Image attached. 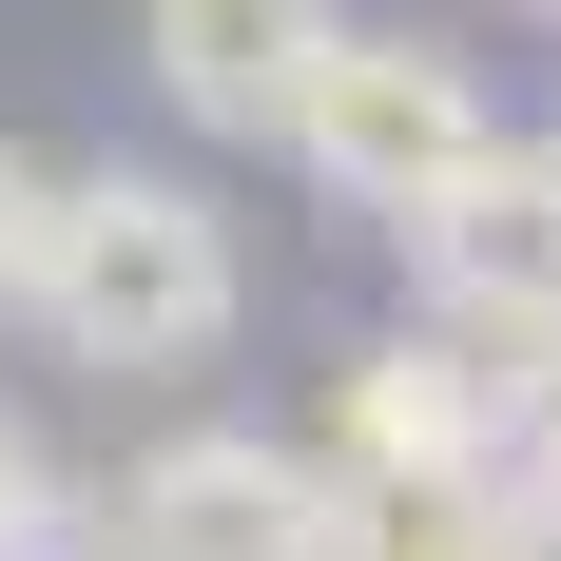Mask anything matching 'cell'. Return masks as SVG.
Wrapping results in <instances>:
<instances>
[{"label":"cell","instance_id":"ba28073f","mask_svg":"<svg viewBox=\"0 0 561 561\" xmlns=\"http://www.w3.org/2000/svg\"><path fill=\"white\" fill-rule=\"evenodd\" d=\"M504 504H561V330L504 348Z\"/></svg>","mask_w":561,"mask_h":561},{"label":"cell","instance_id":"277c9868","mask_svg":"<svg viewBox=\"0 0 561 561\" xmlns=\"http://www.w3.org/2000/svg\"><path fill=\"white\" fill-rule=\"evenodd\" d=\"M407 252H426V330H465L484 368L542 348L561 330V136H484V174L426 194Z\"/></svg>","mask_w":561,"mask_h":561},{"label":"cell","instance_id":"8fae6325","mask_svg":"<svg viewBox=\"0 0 561 561\" xmlns=\"http://www.w3.org/2000/svg\"><path fill=\"white\" fill-rule=\"evenodd\" d=\"M504 561H561V504H504Z\"/></svg>","mask_w":561,"mask_h":561},{"label":"cell","instance_id":"4fadbf2b","mask_svg":"<svg viewBox=\"0 0 561 561\" xmlns=\"http://www.w3.org/2000/svg\"><path fill=\"white\" fill-rule=\"evenodd\" d=\"M523 20H561V0H523Z\"/></svg>","mask_w":561,"mask_h":561},{"label":"cell","instance_id":"7c38bea8","mask_svg":"<svg viewBox=\"0 0 561 561\" xmlns=\"http://www.w3.org/2000/svg\"><path fill=\"white\" fill-rule=\"evenodd\" d=\"M20 561H98V523H78V504H58V523H39V542H20Z\"/></svg>","mask_w":561,"mask_h":561},{"label":"cell","instance_id":"5b68a950","mask_svg":"<svg viewBox=\"0 0 561 561\" xmlns=\"http://www.w3.org/2000/svg\"><path fill=\"white\" fill-rule=\"evenodd\" d=\"M330 484H504V368L465 330H388L348 348V446Z\"/></svg>","mask_w":561,"mask_h":561},{"label":"cell","instance_id":"7a4b0ae2","mask_svg":"<svg viewBox=\"0 0 561 561\" xmlns=\"http://www.w3.org/2000/svg\"><path fill=\"white\" fill-rule=\"evenodd\" d=\"M484 58L465 39H426V20H330V58H310V98H290V156L330 174L348 214H426V194H465L484 174Z\"/></svg>","mask_w":561,"mask_h":561},{"label":"cell","instance_id":"6da1fadb","mask_svg":"<svg viewBox=\"0 0 561 561\" xmlns=\"http://www.w3.org/2000/svg\"><path fill=\"white\" fill-rule=\"evenodd\" d=\"M78 368H214L232 348V214L194 194V174H136V156H98V174H58V214H39V290H20Z\"/></svg>","mask_w":561,"mask_h":561},{"label":"cell","instance_id":"8992f818","mask_svg":"<svg viewBox=\"0 0 561 561\" xmlns=\"http://www.w3.org/2000/svg\"><path fill=\"white\" fill-rule=\"evenodd\" d=\"M310 58H330V0H156V98L194 136H290Z\"/></svg>","mask_w":561,"mask_h":561},{"label":"cell","instance_id":"9c48e42d","mask_svg":"<svg viewBox=\"0 0 561 561\" xmlns=\"http://www.w3.org/2000/svg\"><path fill=\"white\" fill-rule=\"evenodd\" d=\"M39 214H58V174L20 156V136H0V310H20V290H39Z\"/></svg>","mask_w":561,"mask_h":561},{"label":"cell","instance_id":"3957f363","mask_svg":"<svg viewBox=\"0 0 561 561\" xmlns=\"http://www.w3.org/2000/svg\"><path fill=\"white\" fill-rule=\"evenodd\" d=\"M98 523V561H348V484L310 446H272V426H174Z\"/></svg>","mask_w":561,"mask_h":561},{"label":"cell","instance_id":"30bf717a","mask_svg":"<svg viewBox=\"0 0 561 561\" xmlns=\"http://www.w3.org/2000/svg\"><path fill=\"white\" fill-rule=\"evenodd\" d=\"M39 523H58V484H39V446H20V407H0V561L39 542Z\"/></svg>","mask_w":561,"mask_h":561},{"label":"cell","instance_id":"52a82bcc","mask_svg":"<svg viewBox=\"0 0 561 561\" xmlns=\"http://www.w3.org/2000/svg\"><path fill=\"white\" fill-rule=\"evenodd\" d=\"M348 561H504V484H348Z\"/></svg>","mask_w":561,"mask_h":561}]
</instances>
